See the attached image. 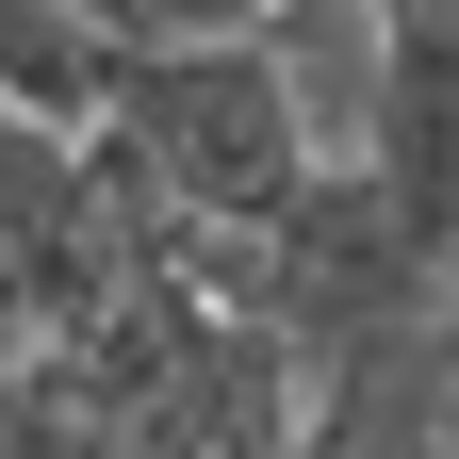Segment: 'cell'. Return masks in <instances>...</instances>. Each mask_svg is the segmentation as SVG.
Wrapping results in <instances>:
<instances>
[{
	"mask_svg": "<svg viewBox=\"0 0 459 459\" xmlns=\"http://www.w3.org/2000/svg\"><path fill=\"white\" fill-rule=\"evenodd\" d=\"M443 279H459V247H443Z\"/></svg>",
	"mask_w": 459,
	"mask_h": 459,
	"instance_id": "277c9868",
	"label": "cell"
},
{
	"mask_svg": "<svg viewBox=\"0 0 459 459\" xmlns=\"http://www.w3.org/2000/svg\"><path fill=\"white\" fill-rule=\"evenodd\" d=\"M443 459H459V394H443Z\"/></svg>",
	"mask_w": 459,
	"mask_h": 459,
	"instance_id": "3957f363",
	"label": "cell"
},
{
	"mask_svg": "<svg viewBox=\"0 0 459 459\" xmlns=\"http://www.w3.org/2000/svg\"><path fill=\"white\" fill-rule=\"evenodd\" d=\"M115 82H132V49H115L82 0H0V115H17V132L82 148L115 115Z\"/></svg>",
	"mask_w": 459,
	"mask_h": 459,
	"instance_id": "7a4b0ae2",
	"label": "cell"
},
{
	"mask_svg": "<svg viewBox=\"0 0 459 459\" xmlns=\"http://www.w3.org/2000/svg\"><path fill=\"white\" fill-rule=\"evenodd\" d=\"M115 132L148 148V181L213 213V230H279V197L312 181V115L279 82L263 33H213V49H132L115 82Z\"/></svg>",
	"mask_w": 459,
	"mask_h": 459,
	"instance_id": "6da1fadb",
	"label": "cell"
}]
</instances>
